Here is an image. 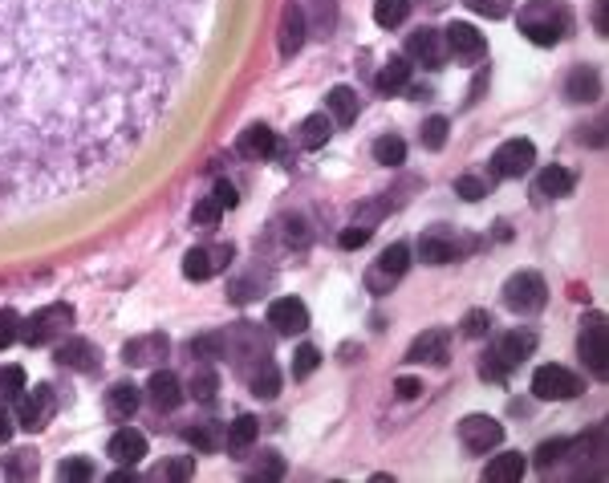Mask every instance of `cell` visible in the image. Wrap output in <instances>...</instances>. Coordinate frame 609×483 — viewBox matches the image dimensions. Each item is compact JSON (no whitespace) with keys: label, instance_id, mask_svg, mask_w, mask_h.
<instances>
[{"label":"cell","instance_id":"obj_1","mask_svg":"<svg viewBox=\"0 0 609 483\" xmlns=\"http://www.w3.org/2000/svg\"><path fill=\"white\" fill-rule=\"evenodd\" d=\"M211 0H0V220L118 175L199 66Z\"/></svg>","mask_w":609,"mask_h":483},{"label":"cell","instance_id":"obj_2","mask_svg":"<svg viewBox=\"0 0 609 483\" xmlns=\"http://www.w3.org/2000/svg\"><path fill=\"white\" fill-rule=\"evenodd\" d=\"M568 25L573 21H568V9L560 0H528L520 9V33L532 45H544V50H552L568 33Z\"/></svg>","mask_w":609,"mask_h":483},{"label":"cell","instance_id":"obj_3","mask_svg":"<svg viewBox=\"0 0 609 483\" xmlns=\"http://www.w3.org/2000/svg\"><path fill=\"white\" fill-rule=\"evenodd\" d=\"M73 325V305H45V309H37L29 321H21V342L24 345H49L57 342V337H65Z\"/></svg>","mask_w":609,"mask_h":483},{"label":"cell","instance_id":"obj_4","mask_svg":"<svg viewBox=\"0 0 609 483\" xmlns=\"http://www.w3.org/2000/svg\"><path fill=\"white\" fill-rule=\"evenodd\" d=\"M544 301H549V285H544L540 272H516L503 285V305L512 313H536L544 309Z\"/></svg>","mask_w":609,"mask_h":483},{"label":"cell","instance_id":"obj_5","mask_svg":"<svg viewBox=\"0 0 609 483\" xmlns=\"http://www.w3.org/2000/svg\"><path fill=\"white\" fill-rule=\"evenodd\" d=\"M57 410V398H53V386H24L21 394H16V426H24V431H41V426L53 418Z\"/></svg>","mask_w":609,"mask_h":483},{"label":"cell","instance_id":"obj_6","mask_svg":"<svg viewBox=\"0 0 609 483\" xmlns=\"http://www.w3.org/2000/svg\"><path fill=\"white\" fill-rule=\"evenodd\" d=\"M577 350H581V361L589 366L593 378H605L609 374V329H605V317H601V313H593L589 325L581 329V342H577Z\"/></svg>","mask_w":609,"mask_h":483},{"label":"cell","instance_id":"obj_7","mask_svg":"<svg viewBox=\"0 0 609 483\" xmlns=\"http://www.w3.org/2000/svg\"><path fill=\"white\" fill-rule=\"evenodd\" d=\"M411 269V248L406 244H390L386 252L378 256V264H374L370 272H365V288H370L374 296H382V293H390V288L402 280V272Z\"/></svg>","mask_w":609,"mask_h":483},{"label":"cell","instance_id":"obj_8","mask_svg":"<svg viewBox=\"0 0 609 483\" xmlns=\"http://www.w3.org/2000/svg\"><path fill=\"white\" fill-rule=\"evenodd\" d=\"M532 394L540 402H565V398H577L581 394V378L565 366H540L532 374Z\"/></svg>","mask_w":609,"mask_h":483},{"label":"cell","instance_id":"obj_9","mask_svg":"<svg viewBox=\"0 0 609 483\" xmlns=\"http://www.w3.org/2000/svg\"><path fill=\"white\" fill-rule=\"evenodd\" d=\"M532 163H536V147L528 139L500 142V147H495V155H492L495 179H520L524 171H532Z\"/></svg>","mask_w":609,"mask_h":483},{"label":"cell","instance_id":"obj_10","mask_svg":"<svg viewBox=\"0 0 609 483\" xmlns=\"http://www.w3.org/2000/svg\"><path fill=\"white\" fill-rule=\"evenodd\" d=\"M447 58H451V53H447V41L438 29H414V33L406 37V61H419V66H427V69H443Z\"/></svg>","mask_w":609,"mask_h":483},{"label":"cell","instance_id":"obj_11","mask_svg":"<svg viewBox=\"0 0 609 483\" xmlns=\"http://www.w3.org/2000/svg\"><path fill=\"white\" fill-rule=\"evenodd\" d=\"M232 244H216V248H191V252L183 256V277L187 280H208L216 277V272H224L227 264H232Z\"/></svg>","mask_w":609,"mask_h":483},{"label":"cell","instance_id":"obj_12","mask_svg":"<svg viewBox=\"0 0 609 483\" xmlns=\"http://www.w3.org/2000/svg\"><path fill=\"white\" fill-rule=\"evenodd\" d=\"M500 439H503V426L487 415H467L459 423V442L467 451H475V455H487L492 447H500Z\"/></svg>","mask_w":609,"mask_h":483},{"label":"cell","instance_id":"obj_13","mask_svg":"<svg viewBox=\"0 0 609 483\" xmlns=\"http://www.w3.org/2000/svg\"><path fill=\"white\" fill-rule=\"evenodd\" d=\"M53 358H57V366H61V369H78V374H89V369H97L102 353H97V345L89 342V337H57Z\"/></svg>","mask_w":609,"mask_h":483},{"label":"cell","instance_id":"obj_14","mask_svg":"<svg viewBox=\"0 0 609 483\" xmlns=\"http://www.w3.org/2000/svg\"><path fill=\"white\" fill-rule=\"evenodd\" d=\"M268 325H272L276 333H284V337L305 333V329H309L305 301H297V296H281V301H272V305H268Z\"/></svg>","mask_w":609,"mask_h":483},{"label":"cell","instance_id":"obj_15","mask_svg":"<svg viewBox=\"0 0 609 483\" xmlns=\"http://www.w3.org/2000/svg\"><path fill=\"white\" fill-rule=\"evenodd\" d=\"M167 353H171L167 333H143V337H130V342L122 345V361H126V366H159Z\"/></svg>","mask_w":609,"mask_h":483},{"label":"cell","instance_id":"obj_16","mask_svg":"<svg viewBox=\"0 0 609 483\" xmlns=\"http://www.w3.org/2000/svg\"><path fill=\"white\" fill-rule=\"evenodd\" d=\"M443 41H447V53H455V58H463V61H479L487 53L484 33H479L475 25H463V21L443 29Z\"/></svg>","mask_w":609,"mask_h":483},{"label":"cell","instance_id":"obj_17","mask_svg":"<svg viewBox=\"0 0 609 483\" xmlns=\"http://www.w3.org/2000/svg\"><path fill=\"white\" fill-rule=\"evenodd\" d=\"M146 398H151V406L154 410H179V402L187 398V390H183V382H179L171 369H154L151 374V382H146Z\"/></svg>","mask_w":609,"mask_h":483},{"label":"cell","instance_id":"obj_18","mask_svg":"<svg viewBox=\"0 0 609 483\" xmlns=\"http://www.w3.org/2000/svg\"><path fill=\"white\" fill-rule=\"evenodd\" d=\"M106 455L118 459L122 467L143 463V455H146V434L134 431V426H122V431L110 434V442H106Z\"/></svg>","mask_w":609,"mask_h":483},{"label":"cell","instance_id":"obj_19","mask_svg":"<svg viewBox=\"0 0 609 483\" xmlns=\"http://www.w3.org/2000/svg\"><path fill=\"white\" fill-rule=\"evenodd\" d=\"M447 350H451V333H447V329H427V333H419L411 342L406 361H430V366H443Z\"/></svg>","mask_w":609,"mask_h":483},{"label":"cell","instance_id":"obj_20","mask_svg":"<svg viewBox=\"0 0 609 483\" xmlns=\"http://www.w3.org/2000/svg\"><path fill=\"white\" fill-rule=\"evenodd\" d=\"M305 13H300V5H284L281 13V33H276V45H281V58H292V53H300V45H305Z\"/></svg>","mask_w":609,"mask_h":483},{"label":"cell","instance_id":"obj_21","mask_svg":"<svg viewBox=\"0 0 609 483\" xmlns=\"http://www.w3.org/2000/svg\"><path fill=\"white\" fill-rule=\"evenodd\" d=\"M235 155L248 159V163H264L276 155V134L268 126H248V131L235 139Z\"/></svg>","mask_w":609,"mask_h":483},{"label":"cell","instance_id":"obj_22","mask_svg":"<svg viewBox=\"0 0 609 483\" xmlns=\"http://www.w3.org/2000/svg\"><path fill=\"white\" fill-rule=\"evenodd\" d=\"M138 402H143V394H138L134 382H114L110 390H106V415H110L114 423H130Z\"/></svg>","mask_w":609,"mask_h":483},{"label":"cell","instance_id":"obj_23","mask_svg":"<svg viewBox=\"0 0 609 483\" xmlns=\"http://www.w3.org/2000/svg\"><path fill=\"white\" fill-rule=\"evenodd\" d=\"M532 350H536V337L528 333V329H516V333H503L487 353H495V358L512 369V366H520L524 358H532Z\"/></svg>","mask_w":609,"mask_h":483},{"label":"cell","instance_id":"obj_24","mask_svg":"<svg viewBox=\"0 0 609 483\" xmlns=\"http://www.w3.org/2000/svg\"><path fill=\"white\" fill-rule=\"evenodd\" d=\"M244 374H248V386L256 398H276V394H281V369L272 366V358H260L256 366H248Z\"/></svg>","mask_w":609,"mask_h":483},{"label":"cell","instance_id":"obj_25","mask_svg":"<svg viewBox=\"0 0 609 483\" xmlns=\"http://www.w3.org/2000/svg\"><path fill=\"white\" fill-rule=\"evenodd\" d=\"M419 256H422V264H451V260H455V240H451V232H443V228L427 232V236L419 240Z\"/></svg>","mask_w":609,"mask_h":483},{"label":"cell","instance_id":"obj_26","mask_svg":"<svg viewBox=\"0 0 609 483\" xmlns=\"http://www.w3.org/2000/svg\"><path fill=\"white\" fill-rule=\"evenodd\" d=\"M601 94V77H597V69L593 66H577L573 74H568V82H565V98L568 102H593Z\"/></svg>","mask_w":609,"mask_h":483},{"label":"cell","instance_id":"obj_27","mask_svg":"<svg viewBox=\"0 0 609 483\" xmlns=\"http://www.w3.org/2000/svg\"><path fill=\"white\" fill-rule=\"evenodd\" d=\"M573 187H577V175L565 171V167H544V171L536 175V196L540 199H560Z\"/></svg>","mask_w":609,"mask_h":483},{"label":"cell","instance_id":"obj_28","mask_svg":"<svg viewBox=\"0 0 609 483\" xmlns=\"http://www.w3.org/2000/svg\"><path fill=\"white\" fill-rule=\"evenodd\" d=\"M329 134H333V118H325V114H309L305 123L297 126V142L305 150H321L325 142H329Z\"/></svg>","mask_w":609,"mask_h":483},{"label":"cell","instance_id":"obj_29","mask_svg":"<svg viewBox=\"0 0 609 483\" xmlns=\"http://www.w3.org/2000/svg\"><path fill=\"white\" fill-rule=\"evenodd\" d=\"M528 471V459L520 455V451H508V455H495L492 463H487V471H484V479H495V483H512V479H520V475Z\"/></svg>","mask_w":609,"mask_h":483},{"label":"cell","instance_id":"obj_30","mask_svg":"<svg viewBox=\"0 0 609 483\" xmlns=\"http://www.w3.org/2000/svg\"><path fill=\"white\" fill-rule=\"evenodd\" d=\"M187 394H191L195 402H216V394H219V374L208 366V361L191 369V378H187Z\"/></svg>","mask_w":609,"mask_h":483},{"label":"cell","instance_id":"obj_31","mask_svg":"<svg viewBox=\"0 0 609 483\" xmlns=\"http://www.w3.org/2000/svg\"><path fill=\"white\" fill-rule=\"evenodd\" d=\"M325 102H329V114H333V123L337 126H349L357 118V94L349 90V86H333Z\"/></svg>","mask_w":609,"mask_h":483},{"label":"cell","instance_id":"obj_32","mask_svg":"<svg viewBox=\"0 0 609 483\" xmlns=\"http://www.w3.org/2000/svg\"><path fill=\"white\" fill-rule=\"evenodd\" d=\"M41 471V459H37V451H29V447H16L13 455H5V475L8 479H32V475Z\"/></svg>","mask_w":609,"mask_h":483},{"label":"cell","instance_id":"obj_33","mask_svg":"<svg viewBox=\"0 0 609 483\" xmlns=\"http://www.w3.org/2000/svg\"><path fill=\"white\" fill-rule=\"evenodd\" d=\"M406 77H411V61H406V58H390L386 66H382V74H378V90L382 94H398L406 86Z\"/></svg>","mask_w":609,"mask_h":483},{"label":"cell","instance_id":"obj_34","mask_svg":"<svg viewBox=\"0 0 609 483\" xmlns=\"http://www.w3.org/2000/svg\"><path fill=\"white\" fill-rule=\"evenodd\" d=\"M411 13V0H374V21L382 29H398Z\"/></svg>","mask_w":609,"mask_h":483},{"label":"cell","instance_id":"obj_35","mask_svg":"<svg viewBox=\"0 0 609 483\" xmlns=\"http://www.w3.org/2000/svg\"><path fill=\"white\" fill-rule=\"evenodd\" d=\"M374 159H378L382 167H398L406 159V142L398 139V134H382V139L374 142Z\"/></svg>","mask_w":609,"mask_h":483},{"label":"cell","instance_id":"obj_36","mask_svg":"<svg viewBox=\"0 0 609 483\" xmlns=\"http://www.w3.org/2000/svg\"><path fill=\"white\" fill-rule=\"evenodd\" d=\"M256 431H260L256 418H252V415H240L235 423H227V442H232V447H252Z\"/></svg>","mask_w":609,"mask_h":483},{"label":"cell","instance_id":"obj_37","mask_svg":"<svg viewBox=\"0 0 609 483\" xmlns=\"http://www.w3.org/2000/svg\"><path fill=\"white\" fill-rule=\"evenodd\" d=\"M459 329H463V337H487L492 333V313L487 309H467Z\"/></svg>","mask_w":609,"mask_h":483},{"label":"cell","instance_id":"obj_38","mask_svg":"<svg viewBox=\"0 0 609 483\" xmlns=\"http://www.w3.org/2000/svg\"><path fill=\"white\" fill-rule=\"evenodd\" d=\"M21 390H24V369L21 366L0 369V402H16V394Z\"/></svg>","mask_w":609,"mask_h":483},{"label":"cell","instance_id":"obj_39","mask_svg":"<svg viewBox=\"0 0 609 483\" xmlns=\"http://www.w3.org/2000/svg\"><path fill=\"white\" fill-rule=\"evenodd\" d=\"M317 366H321V350H317V345H300V350L292 353V378H309Z\"/></svg>","mask_w":609,"mask_h":483},{"label":"cell","instance_id":"obj_40","mask_svg":"<svg viewBox=\"0 0 609 483\" xmlns=\"http://www.w3.org/2000/svg\"><path fill=\"white\" fill-rule=\"evenodd\" d=\"M447 131H451V126H447V118H427V123H422V147L427 150H443V142H447Z\"/></svg>","mask_w":609,"mask_h":483},{"label":"cell","instance_id":"obj_41","mask_svg":"<svg viewBox=\"0 0 609 483\" xmlns=\"http://www.w3.org/2000/svg\"><path fill=\"white\" fill-rule=\"evenodd\" d=\"M224 345H227L224 333H203L191 342V353L195 358H224Z\"/></svg>","mask_w":609,"mask_h":483},{"label":"cell","instance_id":"obj_42","mask_svg":"<svg viewBox=\"0 0 609 483\" xmlns=\"http://www.w3.org/2000/svg\"><path fill=\"white\" fill-rule=\"evenodd\" d=\"M57 475H61V479H73V483H89L97 471L89 459H65V463L57 467Z\"/></svg>","mask_w":609,"mask_h":483},{"label":"cell","instance_id":"obj_43","mask_svg":"<svg viewBox=\"0 0 609 483\" xmlns=\"http://www.w3.org/2000/svg\"><path fill=\"white\" fill-rule=\"evenodd\" d=\"M386 212H390V199H374V204H365L362 212L354 215V223H357V228H365V232H374V228L382 223V215H386Z\"/></svg>","mask_w":609,"mask_h":483},{"label":"cell","instance_id":"obj_44","mask_svg":"<svg viewBox=\"0 0 609 483\" xmlns=\"http://www.w3.org/2000/svg\"><path fill=\"white\" fill-rule=\"evenodd\" d=\"M219 215H224V207L216 204V196H208V199H199V204H195L191 220L199 223V228H216V223H219Z\"/></svg>","mask_w":609,"mask_h":483},{"label":"cell","instance_id":"obj_45","mask_svg":"<svg viewBox=\"0 0 609 483\" xmlns=\"http://www.w3.org/2000/svg\"><path fill=\"white\" fill-rule=\"evenodd\" d=\"M313 21H317V33L329 37L333 25H337V9H333V0H313Z\"/></svg>","mask_w":609,"mask_h":483},{"label":"cell","instance_id":"obj_46","mask_svg":"<svg viewBox=\"0 0 609 483\" xmlns=\"http://www.w3.org/2000/svg\"><path fill=\"white\" fill-rule=\"evenodd\" d=\"M455 196H463L467 204H475V199L487 196V183L479 179V175H459V179H455Z\"/></svg>","mask_w":609,"mask_h":483},{"label":"cell","instance_id":"obj_47","mask_svg":"<svg viewBox=\"0 0 609 483\" xmlns=\"http://www.w3.org/2000/svg\"><path fill=\"white\" fill-rule=\"evenodd\" d=\"M565 447H568V439H552V442H540V447H536V467H552V463H560V459H565Z\"/></svg>","mask_w":609,"mask_h":483},{"label":"cell","instance_id":"obj_48","mask_svg":"<svg viewBox=\"0 0 609 483\" xmlns=\"http://www.w3.org/2000/svg\"><path fill=\"white\" fill-rule=\"evenodd\" d=\"M16 337H21V317L13 309H0V350H8Z\"/></svg>","mask_w":609,"mask_h":483},{"label":"cell","instance_id":"obj_49","mask_svg":"<svg viewBox=\"0 0 609 483\" xmlns=\"http://www.w3.org/2000/svg\"><path fill=\"white\" fill-rule=\"evenodd\" d=\"M467 9L479 13V17L500 21V17H508V0H467Z\"/></svg>","mask_w":609,"mask_h":483},{"label":"cell","instance_id":"obj_50","mask_svg":"<svg viewBox=\"0 0 609 483\" xmlns=\"http://www.w3.org/2000/svg\"><path fill=\"white\" fill-rule=\"evenodd\" d=\"M183 439L191 442L195 451H211V447H219V434L211 431V426H191V431H187Z\"/></svg>","mask_w":609,"mask_h":483},{"label":"cell","instance_id":"obj_51","mask_svg":"<svg viewBox=\"0 0 609 483\" xmlns=\"http://www.w3.org/2000/svg\"><path fill=\"white\" fill-rule=\"evenodd\" d=\"M162 475H167V479H191V475H195V459H191V455L171 459V463L159 471V479H162Z\"/></svg>","mask_w":609,"mask_h":483},{"label":"cell","instance_id":"obj_52","mask_svg":"<svg viewBox=\"0 0 609 483\" xmlns=\"http://www.w3.org/2000/svg\"><path fill=\"white\" fill-rule=\"evenodd\" d=\"M479 374H484L487 382H508V366H503L495 353H484V361H479Z\"/></svg>","mask_w":609,"mask_h":483},{"label":"cell","instance_id":"obj_53","mask_svg":"<svg viewBox=\"0 0 609 483\" xmlns=\"http://www.w3.org/2000/svg\"><path fill=\"white\" fill-rule=\"evenodd\" d=\"M281 471H284L281 455H276V451H264V455H260V463H256V475H260V479H276Z\"/></svg>","mask_w":609,"mask_h":483},{"label":"cell","instance_id":"obj_54","mask_svg":"<svg viewBox=\"0 0 609 483\" xmlns=\"http://www.w3.org/2000/svg\"><path fill=\"white\" fill-rule=\"evenodd\" d=\"M370 236H374V232H365V228H357V223H349V228L337 236V244H341V248H362Z\"/></svg>","mask_w":609,"mask_h":483},{"label":"cell","instance_id":"obj_55","mask_svg":"<svg viewBox=\"0 0 609 483\" xmlns=\"http://www.w3.org/2000/svg\"><path fill=\"white\" fill-rule=\"evenodd\" d=\"M394 390H398V398L411 402V398H419V394H422V382H419V378H398Z\"/></svg>","mask_w":609,"mask_h":483},{"label":"cell","instance_id":"obj_56","mask_svg":"<svg viewBox=\"0 0 609 483\" xmlns=\"http://www.w3.org/2000/svg\"><path fill=\"white\" fill-rule=\"evenodd\" d=\"M235 199H240V196H235V187H232V183H216V204L219 207H224V212H227V207H235Z\"/></svg>","mask_w":609,"mask_h":483},{"label":"cell","instance_id":"obj_57","mask_svg":"<svg viewBox=\"0 0 609 483\" xmlns=\"http://www.w3.org/2000/svg\"><path fill=\"white\" fill-rule=\"evenodd\" d=\"M593 25H597L601 37H609V0H597V9H593Z\"/></svg>","mask_w":609,"mask_h":483},{"label":"cell","instance_id":"obj_58","mask_svg":"<svg viewBox=\"0 0 609 483\" xmlns=\"http://www.w3.org/2000/svg\"><path fill=\"white\" fill-rule=\"evenodd\" d=\"M13 439V418H8V410L0 406V442H8Z\"/></svg>","mask_w":609,"mask_h":483}]
</instances>
